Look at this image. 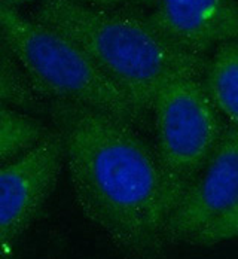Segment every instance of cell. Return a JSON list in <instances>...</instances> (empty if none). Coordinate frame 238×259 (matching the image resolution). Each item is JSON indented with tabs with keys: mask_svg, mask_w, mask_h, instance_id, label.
I'll return each mask as SVG.
<instances>
[{
	"mask_svg": "<svg viewBox=\"0 0 238 259\" xmlns=\"http://www.w3.org/2000/svg\"><path fill=\"white\" fill-rule=\"evenodd\" d=\"M46 110L85 218L130 259L167 258L170 206L155 148L106 112L64 100Z\"/></svg>",
	"mask_w": 238,
	"mask_h": 259,
	"instance_id": "6da1fadb",
	"label": "cell"
},
{
	"mask_svg": "<svg viewBox=\"0 0 238 259\" xmlns=\"http://www.w3.org/2000/svg\"><path fill=\"white\" fill-rule=\"evenodd\" d=\"M31 17L72 39L148 116L168 82L204 76L209 57L176 47L135 8L42 0Z\"/></svg>",
	"mask_w": 238,
	"mask_h": 259,
	"instance_id": "7a4b0ae2",
	"label": "cell"
},
{
	"mask_svg": "<svg viewBox=\"0 0 238 259\" xmlns=\"http://www.w3.org/2000/svg\"><path fill=\"white\" fill-rule=\"evenodd\" d=\"M0 37L40 96L88 106L143 128L148 115L72 39L0 0Z\"/></svg>",
	"mask_w": 238,
	"mask_h": 259,
	"instance_id": "3957f363",
	"label": "cell"
},
{
	"mask_svg": "<svg viewBox=\"0 0 238 259\" xmlns=\"http://www.w3.org/2000/svg\"><path fill=\"white\" fill-rule=\"evenodd\" d=\"M151 113L171 213L212 155L226 124L212 103L203 78L197 76L168 82Z\"/></svg>",
	"mask_w": 238,
	"mask_h": 259,
	"instance_id": "277c9868",
	"label": "cell"
},
{
	"mask_svg": "<svg viewBox=\"0 0 238 259\" xmlns=\"http://www.w3.org/2000/svg\"><path fill=\"white\" fill-rule=\"evenodd\" d=\"M64 164L55 130L26 152L0 165V259L36 219L53 194Z\"/></svg>",
	"mask_w": 238,
	"mask_h": 259,
	"instance_id": "5b68a950",
	"label": "cell"
},
{
	"mask_svg": "<svg viewBox=\"0 0 238 259\" xmlns=\"http://www.w3.org/2000/svg\"><path fill=\"white\" fill-rule=\"evenodd\" d=\"M238 203V130L226 124L207 162L187 186L167 221L171 246L187 241Z\"/></svg>",
	"mask_w": 238,
	"mask_h": 259,
	"instance_id": "8992f818",
	"label": "cell"
},
{
	"mask_svg": "<svg viewBox=\"0 0 238 259\" xmlns=\"http://www.w3.org/2000/svg\"><path fill=\"white\" fill-rule=\"evenodd\" d=\"M148 17L170 42L198 57L238 42V0H158Z\"/></svg>",
	"mask_w": 238,
	"mask_h": 259,
	"instance_id": "52a82bcc",
	"label": "cell"
},
{
	"mask_svg": "<svg viewBox=\"0 0 238 259\" xmlns=\"http://www.w3.org/2000/svg\"><path fill=\"white\" fill-rule=\"evenodd\" d=\"M203 83L219 115L238 130V42L223 44L213 50Z\"/></svg>",
	"mask_w": 238,
	"mask_h": 259,
	"instance_id": "ba28073f",
	"label": "cell"
},
{
	"mask_svg": "<svg viewBox=\"0 0 238 259\" xmlns=\"http://www.w3.org/2000/svg\"><path fill=\"white\" fill-rule=\"evenodd\" d=\"M48 133L42 121L17 107L0 104V165L26 152Z\"/></svg>",
	"mask_w": 238,
	"mask_h": 259,
	"instance_id": "9c48e42d",
	"label": "cell"
},
{
	"mask_svg": "<svg viewBox=\"0 0 238 259\" xmlns=\"http://www.w3.org/2000/svg\"><path fill=\"white\" fill-rule=\"evenodd\" d=\"M46 100L33 87L24 70L0 37V104L17 109L43 110Z\"/></svg>",
	"mask_w": 238,
	"mask_h": 259,
	"instance_id": "30bf717a",
	"label": "cell"
},
{
	"mask_svg": "<svg viewBox=\"0 0 238 259\" xmlns=\"http://www.w3.org/2000/svg\"><path fill=\"white\" fill-rule=\"evenodd\" d=\"M238 238V203L220 219L213 222L207 228L194 235L187 244L197 247H212Z\"/></svg>",
	"mask_w": 238,
	"mask_h": 259,
	"instance_id": "8fae6325",
	"label": "cell"
},
{
	"mask_svg": "<svg viewBox=\"0 0 238 259\" xmlns=\"http://www.w3.org/2000/svg\"><path fill=\"white\" fill-rule=\"evenodd\" d=\"M11 6H18L21 3L31 2V0H2ZM42 2V0H39ZM80 3H89V5H99V6H113V8H135V9H152L158 0H73Z\"/></svg>",
	"mask_w": 238,
	"mask_h": 259,
	"instance_id": "7c38bea8",
	"label": "cell"
}]
</instances>
